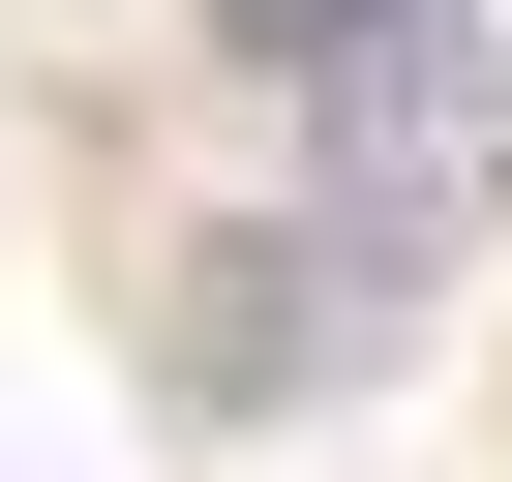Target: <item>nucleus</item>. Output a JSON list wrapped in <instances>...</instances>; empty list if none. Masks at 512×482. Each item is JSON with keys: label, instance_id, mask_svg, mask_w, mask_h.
I'll list each match as a JSON object with an SVG mask.
<instances>
[{"label": "nucleus", "instance_id": "f257e3e1", "mask_svg": "<svg viewBox=\"0 0 512 482\" xmlns=\"http://www.w3.org/2000/svg\"><path fill=\"white\" fill-rule=\"evenodd\" d=\"M241 31V91H302L332 151H362V211L422 241V211H482V151H512V91L452 61V0H211Z\"/></svg>", "mask_w": 512, "mask_h": 482}]
</instances>
